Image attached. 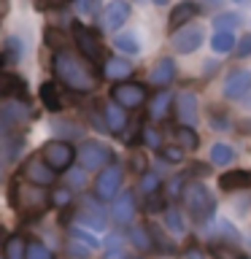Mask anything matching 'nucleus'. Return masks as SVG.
Returning a JSON list of instances; mask_svg holds the SVG:
<instances>
[{
  "instance_id": "nucleus-1",
  "label": "nucleus",
  "mask_w": 251,
  "mask_h": 259,
  "mask_svg": "<svg viewBox=\"0 0 251 259\" xmlns=\"http://www.w3.org/2000/svg\"><path fill=\"white\" fill-rule=\"evenodd\" d=\"M54 73L70 92H92L95 89V76L89 73V68L65 49L54 54Z\"/></svg>"
},
{
  "instance_id": "nucleus-2",
  "label": "nucleus",
  "mask_w": 251,
  "mask_h": 259,
  "mask_svg": "<svg viewBox=\"0 0 251 259\" xmlns=\"http://www.w3.org/2000/svg\"><path fill=\"white\" fill-rule=\"evenodd\" d=\"M49 202H52V197L40 186H27V184H16V181L11 184V205L16 210H22V213L38 216L46 210Z\"/></svg>"
},
{
  "instance_id": "nucleus-3",
  "label": "nucleus",
  "mask_w": 251,
  "mask_h": 259,
  "mask_svg": "<svg viewBox=\"0 0 251 259\" xmlns=\"http://www.w3.org/2000/svg\"><path fill=\"white\" fill-rule=\"evenodd\" d=\"M184 202H186V210L197 219V224H208L216 213V197L197 181L184 189Z\"/></svg>"
},
{
  "instance_id": "nucleus-4",
  "label": "nucleus",
  "mask_w": 251,
  "mask_h": 259,
  "mask_svg": "<svg viewBox=\"0 0 251 259\" xmlns=\"http://www.w3.org/2000/svg\"><path fill=\"white\" fill-rule=\"evenodd\" d=\"M30 116H32L30 105L24 100H16V97L3 100L0 103V141H3V138H14V133L27 124Z\"/></svg>"
},
{
  "instance_id": "nucleus-5",
  "label": "nucleus",
  "mask_w": 251,
  "mask_h": 259,
  "mask_svg": "<svg viewBox=\"0 0 251 259\" xmlns=\"http://www.w3.org/2000/svg\"><path fill=\"white\" fill-rule=\"evenodd\" d=\"M78 159L84 170H105L113 159V151L103 141H84L78 149Z\"/></svg>"
},
{
  "instance_id": "nucleus-6",
  "label": "nucleus",
  "mask_w": 251,
  "mask_h": 259,
  "mask_svg": "<svg viewBox=\"0 0 251 259\" xmlns=\"http://www.w3.org/2000/svg\"><path fill=\"white\" fill-rule=\"evenodd\" d=\"M40 157L46 159L49 167L60 173V170H68L73 165V159L78 157V151L73 149L68 141H49V143H44V149H40Z\"/></svg>"
},
{
  "instance_id": "nucleus-7",
  "label": "nucleus",
  "mask_w": 251,
  "mask_h": 259,
  "mask_svg": "<svg viewBox=\"0 0 251 259\" xmlns=\"http://www.w3.org/2000/svg\"><path fill=\"white\" fill-rule=\"evenodd\" d=\"M121 181H124V170H121L119 165H108L100 176H97V181H95L97 200H111L113 202V200L119 197Z\"/></svg>"
},
{
  "instance_id": "nucleus-8",
  "label": "nucleus",
  "mask_w": 251,
  "mask_h": 259,
  "mask_svg": "<svg viewBox=\"0 0 251 259\" xmlns=\"http://www.w3.org/2000/svg\"><path fill=\"white\" fill-rule=\"evenodd\" d=\"M22 176H24V181H30L32 186H49V184L57 181V170L49 167L46 159L38 157V154H32L30 159H24Z\"/></svg>"
},
{
  "instance_id": "nucleus-9",
  "label": "nucleus",
  "mask_w": 251,
  "mask_h": 259,
  "mask_svg": "<svg viewBox=\"0 0 251 259\" xmlns=\"http://www.w3.org/2000/svg\"><path fill=\"white\" fill-rule=\"evenodd\" d=\"M202 40H205V32H202L200 24H186V27L176 30L173 35H170V44H173V52L176 54H192V52H197Z\"/></svg>"
},
{
  "instance_id": "nucleus-10",
  "label": "nucleus",
  "mask_w": 251,
  "mask_h": 259,
  "mask_svg": "<svg viewBox=\"0 0 251 259\" xmlns=\"http://www.w3.org/2000/svg\"><path fill=\"white\" fill-rule=\"evenodd\" d=\"M251 92V70L248 68H235L227 73L224 84H222V95L227 100H243Z\"/></svg>"
},
{
  "instance_id": "nucleus-11",
  "label": "nucleus",
  "mask_w": 251,
  "mask_h": 259,
  "mask_svg": "<svg viewBox=\"0 0 251 259\" xmlns=\"http://www.w3.org/2000/svg\"><path fill=\"white\" fill-rule=\"evenodd\" d=\"M111 100L119 103L121 108H141L146 103V87L138 84V81H124V84H116L111 89Z\"/></svg>"
},
{
  "instance_id": "nucleus-12",
  "label": "nucleus",
  "mask_w": 251,
  "mask_h": 259,
  "mask_svg": "<svg viewBox=\"0 0 251 259\" xmlns=\"http://www.w3.org/2000/svg\"><path fill=\"white\" fill-rule=\"evenodd\" d=\"M130 3L127 0H111L108 6L103 8V14H100V24H103V30H108V32H116L124 27V22L130 19Z\"/></svg>"
},
{
  "instance_id": "nucleus-13",
  "label": "nucleus",
  "mask_w": 251,
  "mask_h": 259,
  "mask_svg": "<svg viewBox=\"0 0 251 259\" xmlns=\"http://www.w3.org/2000/svg\"><path fill=\"white\" fill-rule=\"evenodd\" d=\"M73 35H76L78 52L84 54L87 60L97 62L103 57V44H100V38H97V32H92L89 27H84V24H76V27H73Z\"/></svg>"
},
{
  "instance_id": "nucleus-14",
  "label": "nucleus",
  "mask_w": 251,
  "mask_h": 259,
  "mask_svg": "<svg viewBox=\"0 0 251 259\" xmlns=\"http://www.w3.org/2000/svg\"><path fill=\"white\" fill-rule=\"evenodd\" d=\"M197 105H200V103H197V95H194V92H178V95H176V105H173L178 121H181V124H186V127H192L194 121L200 119Z\"/></svg>"
},
{
  "instance_id": "nucleus-15",
  "label": "nucleus",
  "mask_w": 251,
  "mask_h": 259,
  "mask_svg": "<svg viewBox=\"0 0 251 259\" xmlns=\"http://www.w3.org/2000/svg\"><path fill=\"white\" fill-rule=\"evenodd\" d=\"M111 216L116 224H130L135 219V194L133 192H119V197L111 202Z\"/></svg>"
},
{
  "instance_id": "nucleus-16",
  "label": "nucleus",
  "mask_w": 251,
  "mask_h": 259,
  "mask_svg": "<svg viewBox=\"0 0 251 259\" xmlns=\"http://www.w3.org/2000/svg\"><path fill=\"white\" fill-rule=\"evenodd\" d=\"M197 14H200V6L197 3H192V0H181V3L170 11V32L186 27V24H189Z\"/></svg>"
},
{
  "instance_id": "nucleus-17",
  "label": "nucleus",
  "mask_w": 251,
  "mask_h": 259,
  "mask_svg": "<svg viewBox=\"0 0 251 259\" xmlns=\"http://www.w3.org/2000/svg\"><path fill=\"white\" fill-rule=\"evenodd\" d=\"M103 121H105V130H108V133L121 135V130L127 127V113H124V108H121L119 103L108 100L103 105Z\"/></svg>"
},
{
  "instance_id": "nucleus-18",
  "label": "nucleus",
  "mask_w": 251,
  "mask_h": 259,
  "mask_svg": "<svg viewBox=\"0 0 251 259\" xmlns=\"http://www.w3.org/2000/svg\"><path fill=\"white\" fill-rule=\"evenodd\" d=\"M103 76L108 81L124 84V81L133 76V65H130V60H124V57H111V60H105V65H103Z\"/></svg>"
},
{
  "instance_id": "nucleus-19",
  "label": "nucleus",
  "mask_w": 251,
  "mask_h": 259,
  "mask_svg": "<svg viewBox=\"0 0 251 259\" xmlns=\"http://www.w3.org/2000/svg\"><path fill=\"white\" fill-rule=\"evenodd\" d=\"M251 186V170H230L219 176V189L222 192H240Z\"/></svg>"
},
{
  "instance_id": "nucleus-20",
  "label": "nucleus",
  "mask_w": 251,
  "mask_h": 259,
  "mask_svg": "<svg viewBox=\"0 0 251 259\" xmlns=\"http://www.w3.org/2000/svg\"><path fill=\"white\" fill-rule=\"evenodd\" d=\"M173 78H176V62L170 60V57L159 60L149 73V81L154 87H168V84H173Z\"/></svg>"
},
{
  "instance_id": "nucleus-21",
  "label": "nucleus",
  "mask_w": 251,
  "mask_h": 259,
  "mask_svg": "<svg viewBox=\"0 0 251 259\" xmlns=\"http://www.w3.org/2000/svg\"><path fill=\"white\" fill-rule=\"evenodd\" d=\"M78 227H84V230H92V232H100L105 230V216L100 213L97 208H92V202H87V210H78Z\"/></svg>"
},
{
  "instance_id": "nucleus-22",
  "label": "nucleus",
  "mask_w": 251,
  "mask_h": 259,
  "mask_svg": "<svg viewBox=\"0 0 251 259\" xmlns=\"http://www.w3.org/2000/svg\"><path fill=\"white\" fill-rule=\"evenodd\" d=\"M170 105H176V97L170 95L168 89H162V92L151 100V105H149V116H151V119H157V121H159V119H165L168 113H170Z\"/></svg>"
},
{
  "instance_id": "nucleus-23",
  "label": "nucleus",
  "mask_w": 251,
  "mask_h": 259,
  "mask_svg": "<svg viewBox=\"0 0 251 259\" xmlns=\"http://www.w3.org/2000/svg\"><path fill=\"white\" fill-rule=\"evenodd\" d=\"M162 219H165V227L170 230V235L178 240V238H184L186 235V219H184V213H178L176 208H165V213H162Z\"/></svg>"
},
{
  "instance_id": "nucleus-24",
  "label": "nucleus",
  "mask_w": 251,
  "mask_h": 259,
  "mask_svg": "<svg viewBox=\"0 0 251 259\" xmlns=\"http://www.w3.org/2000/svg\"><path fill=\"white\" fill-rule=\"evenodd\" d=\"M24 97V81L16 78L14 73H0V97Z\"/></svg>"
},
{
  "instance_id": "nucleus-25",
  "label": "nucleus",
  "mask_w": 251,
  "mask_h": 259,
  "mask_svg": "<svg viewBox=\"0 0 251 259\" xmlns=\"http://www.w3.org/2000/svg\"><path fill=\"white\" fill-rule=\"evenodd\" d=\"M232 159H235V149L230 143H214L211 146V165L227 167V165H232Z\"/></svg>"
},
{
  "instance_id": "nucleus-26",
  "label": "nucleus",
  "mask_w": 251,
  "mask_h": 259,
  "mask_svg": "<svg viewBox=\"0 0 251 259\" xmlns=\"http://www.w3.org/2000/svg\"><path fill=\"white\" fill-rule=\"evenodd\" d=\"M130 243H133L138 251H151V248H154V238H151L149 227L135 224L133 230H130Z\"/></svg>"
},
{
  "instance_id": "nucleus-27",
  "label": "nucleus",
  "mask_w": 251,
  "mask_h": 259,
  "mask_svg": "<svg viewBox=\"0 0 251 259\" xmlns=\"http://www.w3.org/2000/svg\"><path fill=\"white\" fill-rule=\"evenodd\" d=\"M235 46H238V40H235L232 32L216 30V32H214V38H211V49H214L216 54H230Z\"/></svg>"
},
{
  "instance_id": "nucleus-28",
  "label": "nucleus",
  "mask_w": 251,
  "mask_h": 259,
  "mask_svg": "<svg viewBox=\"0 0 251 259\" xmlns=\"http://www.w3.org/2000/svg\"><path fill=\"white\" fill-rule=\"evenodd\" d=\"M173 133H176V141H178V146H181L184 151H194L200 146V138H197V133H194L192 127L181 124V127H176Z\"/></svg>"
},
{
  "instance_id": "nucleus-29",
  "label": "nucleus",
  "mask_w": 251,
  "mask_h": 259,
  "mask_svg": "<svg viewBox=\"0 0 251 259\" xmlns=\"http://www.w3.org/2000/svg\"><path fill=\"white\" fill-rule=\"evenodd\" d=\"M113 46H116L121 54H138L141 52V40H138L135 32H119V35L113 38Z\"/></svg>"
},
{
  "instance_id": "nucleus-30",
  "label": "nucleus",
  "mask_w": 251,
  "mask_h": 259,
  "mask_svg": "<svg viewBox=\"0 0 251 259\" xmlns=\"http://www.w3.org/2000/svg\"><path fill=\"white\" fill-rule=\"evenodd\" d=\"M240 22H243L240 14H235V11H222V14L214 16V27L216 30H224V32H232Z\"/></svg>"
},
{
  "instance_id": "nucleus-31",
  "label": "nucleus",
  "mask_w": 251,
  "mask_h": 259,
  "mask_svg": "<svg viewBox=\"0 0 251 259\" xmlns=\"http://www.w3.org/2000/svg\"><path fill=\"white\" fill-rule=\"evenodd\" d=\"M159 186H162L159 173H151V170H146V173L141 176V184H138V189H141V194H146V197H154Z\"/></svg>"
},
{
  "instance_id": "nucleus-32",
  "label": "nucleus",
  "mask_w": 251,
  "mask_h": 259,
  "mask_svg": "<svg viewBox=\"0 0 251 259\" xmlns=\"http://www.w3.org/2000/svg\"><path fill=\"white\" fill-rule=\"evenodd\" d=\"M40 100H44V105H46L49 111H60V108H62V100H60L57 87L52 84V81H46V84L40 87Z\"/></svg>"
},
{
  "instance_id": "nucleus-33",
  "label": "nucleus",
  "mask_w": 251,
  "mask_h": 259,
  "mask_svg": "<svg viewBox=\"0 0 251 259\" xmlns=\"http://www.w3.org/2000/svg\"><path fill=\"white\" fill-rule=\"evenodd\" d=\"M70 238H73V240H78V243H84V246H87V248H92V251H95V248H100V240L95 238V232H92V230H84V227H78V224L70 230Z\"/></svg>"
},
{
  "instance_id": "nucleus-34",
  "label": "nucleus",
  "mask_w": 251,
  "mask_h": 259,
  "mask_svg": "<svg viewBox=\"0 0 251 259\" xmlns=\"http://www.w3.org/2000/svg\"><path fill=\"white\" fill-rule=\"evenodd\" d=\"M6 259H27V243L22 238H8L6 243Z\"/></svg>"
},
{
  "instance_id": "nucleus-35",
  "label": "nucleus",
  "mask_w": 251,
  "mask_h": 259,
  "mask_svg": "<svg viewBox=\"0 0 251 259\" xmlns=\"http://www.w3.org/2000/svg\"><path fill=\"white\" fill-rule=\"evenodd\" d=\"M216 230H219V235H224V240L232 243V246H235V243H240V232L235 230L232 222H227V219H219V222H216Z\"/></svg>"
},
{
  "instance_id": "nucleus-36",
  "label": "nucleus",
  "mask_w": 251,
  "mask_h": 259,
  "mask_svg": "<svg viewBox=\"0 0 251 259\" xmlns=\"http://www.w3.org/2000/svg\"><path fill=\"white\" fill-rule=\"evenodd\" d=\"M27 259H54V254L40 240H32V243H27Z\"/></svg>"
},
{
  "instance_id": "nucleus-37",
  "label": "nucleus",
  "mask_w": 251,
  "mask_h": 259,
  "mask_svg": "<svg viewBox=\"0 0 251 259\" xmlns=\"http://www.w3.org/2000/svg\"><path fill=\"white\" fill-rule=\"evenodd\" d=\"M159 157L168 162V165H178V162L184 159V149L181 146H165V149H159Z\"/></svg>"
},
{
  "instance_id": "nucleus-38",
  "label": "nucleus",
  "mask_w": 251,
  "mask_h": 259,
  "mask_svg": "<svg viewBox=\"0 0 251 259\" xmlns=\"http://www.w3.org/2000/svg\"><path fill=\"white\" fill-rule=\"evenodd\" d=\"M19 57H22V40L19 38H8V49H6L3 62H19Z\"/></svg>"
},
{
  "instance_id": "nucleus-39",
  "label": "nucleus",
  "mask_w": 251,
  "mask_h": 259,
  "mask_svg": "<svg viewBox=\"0 0 251 259\" xmlns=\"http://www.w3.org/2000/svg\"><path fill=\"white\" fill-rule=\"evenodd\" d=\"M52 127H54L60 135H68V138H78V135H81V127L76 124V121H54Z\"/></svg>"
},
{
  "instance_id": "nucleus-40",
  "label": "nucleus",
  "mask_w": 251,
  "mask_h": 259,
  "mask_svg": "<svg viewBox=\"0 0 251 259\" xmlns=\"http://www.w3.org/2000/svg\"><path fill=\"white\" fill-rule=\"evenodd\" d=\"M143 143L149 146V149L159 151V149H162V135H159L154 127H143Z\"/></svg>"
},
{
  "instance_id": "nucleus-41",
  "label": "nucleus",
  "mask_w": 251,
  "mask_h": 259,
  "mask_svg": "<svg viewBox=\"0 0 251 259\" xmlns=\"http://www.w3.org/2000/svg\"><path fill=\"white\" fill-rule=\"evenodd\" d=\"M89 251H92V248H87L84 243H78V240H73V238H70V243H68V254H70V256L84 259V256L89 254Z\"/></svg>"
},
{
  "instance_id": "nucleus-42",
  "label": "nucleus",
  "mask_w": 251,
  "mask_h": 259,
  "mask_svg": "<svg viewBox=\"0 0 251 259\" xmlns=\"http://www.w3.org/2000/svg\"><path fill=\"white\" fill-rule=\"evenodd\" d=\"M70 200H73V194L68 189H60V192L52 194V205H68Z\"/></svg>"
},
{
  "instance_id": "nucleus-43",
  "label": "nucleus",
  "mask_w": 251,
  "mask_h": 259,
  "mask_svg": "<svg viewBox=\"0 0 251 259\" xmlns=\"http://www.w3.org/2000/svg\"><path fill=\"white\" fill-rule=\"evenodd\" d=\"M97 8H100V0H78L81 14H97Z\"/></svg>"
},
{
  "instance_id": "nucleus-44",
  "label": "nucleus",
  "mask_w": 251,
  "mask_h": 259,
  "mask_svg": "<svg viewBox=\"0 0 251 259\" xmlns=\"http://www.w3.org/2000/svg\"><path fill=\"white\" fill-rule=\"evenodd\" d=\"M200 11H219V8H222L224 11V0H200Z\"/></svg>"
},
{
  "instance_id": "nucleus-45",
  "label": "nucleus",
  "mask_w": 251,
  "mask_h": 259,
  "mask_svg": "<svg viewBox=\"0 0 251 259\" xmlns=\"http://www.w3.org/2000/svg\"><path fill=\"white\" fill-rule=\"evenodd\" d=\"M211 124H214L216 130H222V133H224V130H230V119H227L224 113H222V116H219V113H214V116H211Z\"/></svg>"
},
{
  "instance_id": "nucleus-46",
  "label": "nucleus",
  "mask_w": 251,
  "mask_h": 259,
  "mask_svg": "<svg viewBox=\"0 0 251 259\" xmlns=\"http://www.w3.org/2000/svg\"><path fill=\"white\" fill-rule=\"evenodd\" d=\"M238 54L240 57H251V35H243L238 40Z\"/></svg>"
},
{
  "instance_id": "nucleus-47",
  "label": "nucleus",
  "mask_w": 251,
  "mask_h": 259,
  "mask_svg": "<svg viewBox=\"0 0 251 259\" xmlns=\"http://www.w3.org/2000/svg\"><path fill=\"white\" fill-rule=\"evenodd\" d=\"M46 40H49V46H54V49L65 44V38L57 35V30H46Z\"/></svg>"
},
{
  "instance_id": "nucleus-48",
  "label": "nucleus",
  "mask_w": 251,
  "mask_h": 259,
  "mask_svg": "<svg viewBox=\"0 0 251 259\" xmlns=\"http://www.w3.org/2000/svg\"><path fill=\"white\" fill-rule=\"evenodd\" d=\"M184 189V184H181V178H173V181L168 184V197H176L178 192Z\"/></svg>"
},
{
  "instance_id": "nucleus-49",
  "label": "nucleus",
  "mask_w": 251,
  "mask_h": 259,
  "mask_svg": "<svg viewBox=\"0 0 251 259\" xmlns=\"http://www.w3.org/2000/svg\"><path fill=\"white\" fill-rule=\"evenodd\" d=\"M70 184H73V186H84V184H87L84 170H73V173H70Z\"/></svg>"
},
{
  "instance_id": "nucleus-50",
  "label": "nucleus",
  "mask_w": 251,
  "mask_h": 259,
  "mask_svg": "<svg viewBox=\"0 0 251 259\" xmlns=\"http://www.w3.org/2000/svg\"><path fill=\"white\" fill-rule=\"evenodd\" d=\"M105 248H121V235H119V232L108 235V240H105Z\"/></svg>"
},
{
  "instance_id": "nucleus-51",
  "label": "nucleus",
  "mask_w": 251,
  "mask_h": 259,
  "mask_svg": "<svg viewBox=\"0 0 251 259\" xmlns=\"http://www.w3.org/2000/svg\"><path fill=\"white\" fill-rule=\"evenodd\" d=\"M105 259H127L124 248H108V251H105Z\"/></svg>"
},
{
  "instance_id": "nucleus-52",
  "label": "nucleus",
  "mask_w": 251,
  "mask_h": 259,
  "mask_svg": "<svg viewBox=\"0 0 251 259\" xmlns=\"http://www.w3.org/2000/svg\"><path fill=\"white\" fill-rule=\"evenodd\" d=\"M133 167L138 170V173H146V162H143V157H141V154H135V157H133Z\"/></svg>"
},
{
  "instance_id": "nucleus-53",
  "label": "nucleus",
  "mask_w": 251,
  "mask_h": 259,
  "mask_svg": "<svg viewBox=\"0 0 251 259\" xmlns=\"http://www.w3.org/2000/svg\"><path fill=\"white\" fill-rule=\"evenodd\" d=\"M240 133H246V135H251V116L240 121Z\"/></svg>"
},
{
  "instance_id": "nucleus-54",
  "label": "nucleus",
  "mask_w": 251,
  "mask_h": 259,
  "mask_svg": "<svg viewBox=\"0 0 251 259\" xmlns=\"http://www.w3.org/2000/svg\"><path fill=\"white\" fill-rule=\"evenodd\" d=\"M186 259H205V256H202L197 248H189V251H186Z\"/></svg>"
},
{
  "instance_id": "nucleus-55",
  "label": "nucleus",
  "mask_w": 251,
  "mask_h": 259,
  "mask_svg": "<svg viewBox=\"0 0 251 259\" xmlns=\"http://www.w3.org/2000/svg\"><path fill=\"white\" fill-rule=\"evenodd\" d=\"M44 3H49V6H65L68 0H44Z\"/></svg>"
},
{
  "instance_id": "nucleus-56",
  "label": "nucleus",
  "mask_w": 251,
  "mask_h": 259,
  "mask_svg": "<svg viewBox=\"0 0 251 259\" xmlns=\"http://www.w3.org/2000/svg\"><path fill=\"white\" fill-rule=\"evenodd\" d=\"M151 3H157V6H168L170 0H151Z\"/></svg>"
},
{
  "instance_id": "nucleus-57",
  "label": "nucleus",
  "mask_w": 251,
  "mask_h": 259,
  "mask_svg": "<svg viewBox=\"0 0 251 259\" xmlns=\"http://www.w3.org/2000/svg\"><path fill=\"white\" fill-rule=\"evenodd\" d=\"M238 6H251V0H235Z\"/></svg>"
},
{
  "instance_id": "nucleus-58",
  "label": "nucleus",
  "mask_w": 251,
  "mask_h": 259,
  "mask_svg": "<svg viewBox=\"0 0 251 259\" xmlns=\"http://www.w3.org/2000/svg\"><path fill=\"white\" fill-rule=\"evenodd\" d=\"M238 259H248V256H238Z\"/></svg>"
}]
</instances>
